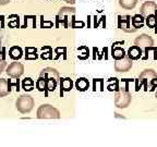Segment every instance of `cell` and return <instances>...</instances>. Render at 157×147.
<instances>
[{"instance_id": "8fae6325", "label": "cell", "mask_w": 157, "mask_h": 147, "mask_svg": "<svg viewBox=\"0 0 157 147\" xmlns=\"http://www.w3.org/2000/svg\"><path fill=\"white\" fill-rule=\"evenodd\" d=\"M127 55L130 57L132 60H139V59L142 57V48L139 47V46H136V45H134V46H132V47L129 48Z\"/></svg>"}, {"instance_id": "30bf717a", "label": "cell", "mask_w": 157, "mask_h": 147, "mask_svg": "<svg viewBox=\"0 0 157 147\" xmlns=\"http://www.w3.org/2000/svg\"><path fill=\"white\" fill-rule=\"evenodd\" d=\"M141 14L142 15H151V14H156L157 15V5L154 1H146L142 5L141 7Z\"/></svg>"}, {"instance_id": "484cf974", "label": "cell", "mask_w": 157, "mask_h": 147, "mask_svg": "<svg viewBox=\"0 0 157 147\" xmlns=\"http://www.w3.org/2000/svg\"><path fill=\"white\" fill-rule=\"evenodd\" d=\"M155 96H156V99H157V92H156V94H155Z\"/></svg>"}, {"instance_id": "277c9868", "label": "cell", "mask_w": 157, "mask_h": 147, "mask_svg": "<svg viewBox=\"0 0 157 147\" xmlns=\"http://www.w3.org/2000/svg\"><path fill=\"white\" fill-rule=\"evenodd\" d=\"M15 105H17V109L21 113H29L34 107V99L29 95H22L17 98Z\"/></svg>"}, {"instance_id": "5bb4252c", "label": "cell", "mask_w": 157, "mask_h": 147, "mask_svg": "<svg viewBox=\"0 0 157 147\" xmlns=\"http://www.w3.org/2000/svg\"><path fill=\"white\" fill-rule=\"evenodd\" d=\"M88 86H90V83H88V81L86 80V78L84 77H81L78 78V81L75 82V87L78 91L80 92H85L87 91Z\"/></svg>"}, {"instance_id": "e0dca14e", "label": "cell", "mask_w": 157, "mask_h": 147, "mask_svg": "<svg viewBox=\"0 0 157 147\" xmlns=\"http://www.w3.org/2000/svg\"><path fill=\"white\" fill-rule=\"evenodd\" d=\"M137 0H119V5L125 10H131L136 6Z\"/></svg>"}, {"instance_id": "603a6c76", "label": "cell", "mask_w": 157, "mask_h": 147, "mask_svg": "<svg viewBox=\"0 0 157 147\" xmlns=\"http://www.w3.org/2000/svg\"><path fill=\"white\" fill-rule=\"evenodd\" d=\"M5 68H6V61L5 60H0V73L5 70Z\"/></svg>"}, {"instance_id": "2e32d148", "label": "cell", "mask_w": 157, "mask_h": 147, "mask_svg": "<svg viewBox=\"0 0 157 147\" xmlns=\"http://www.w3.org/2000/svg\"><path fill=\"white\" fill-rule=\"evenodd\" d=\"M125 51L123 50V48L121 47H113V50H111V56L115 60H119L122 57L125 56Z\"/></svg>"}, {"instance_id": "7c38bea8", "label": "cell", "mask_w": 157, "mask_h": 147, "mask_svg": "<svg viewBox=\"0 0 157 147\" xmlns=\"http://www.w3.org/2000/svg\"><path fill=\"white\" fill-rule=\"evenodd\" d=\"M131 22H132V26L134 27L135 29H137V28L143 27V25H144V23H145V19L143 17L142 14H135L134 17H132V20H131Z\"/></svg>"}, {"instance_id": "9a60e30c", "label": "cell", "mask_w": 157, "mask_h": 147, "mask_svg": "<svg viewBox=\"0 0 157 147\" xmlns=\"http://www.w3.org/2000/svg\"><path fill=\"white\" fill-rule=\"evenodd\" d=\"M73 87V82H72L71 78H63L62 81H60V88H61L63 92H70Z\"/></svg>"}, {"instance_id": "8992f818", "label": "cell", "mask_w": 157, "mask_h": 147, "mask_svg": "<svg viewBox=\"0 0 157 147\" xmlns=\"http://www.w3.org/2000/svg\"><path fill=\"white\" fill-rule=\"evenodd\" d=\"M134 45L141 47V48H145L147 50L148 48L153 47L154 45V39L147 34H142L140 36H137L134 40Z\"/></svg>"}, {"instance_id": "52a82bcc", "label": "cell", "mask_w": 157, "mask_h": 147, "mask_svg": "<svg viewBox=\"0 0 157 147\" xmlns=\"http://www.w3.org/2000/svg\"><path fill=\"white\" fill-rule=\"evenodd\" d=\"M155 78H157L156 72H155L154 70H152V69H146V70H144V71L140 74V78H139V80L141 81V83L144 84L145 89H146L148 82H151V83L153 84V81H154Z\"/></svg>"}, {"instance_id": "d6986e66", "label": "cell", "mask_w": 157, "mask_h": 147, "mask_svg": "<svg viewBox=\"0 0 157 147\" xmlns=\"http://www.w3.org/2000/svg\"><path fill=\"white\" fill-rule=\"evenodd\" d=\"M22 87L25 92H31L34 88V81L31 77L24 78L22 82Z\"/></svg>"}, {"instance_id": "4fadbf2b", "label": "cell", "mask_w": 157, "mask_h": 147, "mask_svg": "<svg viewBox=\"0 0 157 147\" xmlns=\"http://www.w3.org/2000/svg\"><path fill=\"white\" fill-rule=\"evenodd\" d=\"M22 55H23L22 49L17 46L11 47V49H10V51H9V56L11 57V59H13V60H19V59H21Z\"/></svg>"}, {"instance_id": "ba28073f", "label": "cell", "mask_w": 157, "mask_h": 147, "mask_svg": "<svg viewBox=\"0 0 157 147\" xmlns=\"http://www.w3.org/2000/svg\"><path fill=\"white\" fill-rule=\"evenodd\" d=\"M23 72H24V66L20 62H13L7 69V74L12 77H19L22 75Z\"/></svg>"}, {"instance_id": "3957f363", "label": "cell", "mask_w": 157, "mask_h": 147, "mask_svg": "<svg viewBox=\"0 0 157 147\" xmlns=\"http://www.w3.org/2000/svg\"><path fill=\"white\" fill-rule=\"evenodd\" d=\"M131 100H132V96L129 92L124 91V89H119L117 93L115 94V105L117 108H120V109H123V108L129 107V105L131 104Z\"/></svg>"}, {"instance_id": "4316f807", "label": "cell", "mask_w": 157, "mask_h": 147, "mask_svg": "<svg viewBox=\"0 0 157 147\" xmlns=\"http://www.w3.org/2000/svg\"><path fill=\"white\" fill-rule=\"evenodd\" d=\"M156 26H157V24H156Z\"/></svg>"}, {"instance_id": "d4e9b609", "label": "cell", "mask_w": 157, "mask_h": 147, "mask_svg": "<svg viewBox=\"0 0 157 147\" xmlns=\"http://www.w3.org/2000/svg\"><path fill=\"white\" fill-rule=\"evenodd\" d=\"M64 1H67L68 3H74V0H64Z\"/></svg>"}, {"instance_id": "5b68a950", "label": "cell", "mask_w": 157, "mask_h": 147, "mask_svg": "<svg viewBox=\"0 0 157 147\" xmlns=\"http://www.w3.org/2000/svg\"><path fill=\"white\" fill-rule=\"evenodd\" d=\"M132 68V59L130 57L125 55L119 60H116L115 62V70L119 73H125L129 72Z\"/></svg>"}, {"instance_id": "ac0fdd59", "label": "cell", "mask_w": 157, "mask_h": 147, "mask_svg": "<svg viewBox=\"0 0 157 147\" xmlns=\"http://www.w3.org/2000/svg\"><path fill=\"white\" fill-rule=\"evenodd\" d=\"M10 93L9 86H8V81L5 78H0V97L8 95Z\"/></svg>"}, {"instance_id": "6da1fadb", "label": "cell", "mask_w": 157, "mask_h": 147, "mask_svg": "<svg viewBox=\"0 0 157 147\" xmlns=\"http://www.w3.org/2000/svg\"><path fill=\"white\" fill-rule=\"evenodd\" d=\"M40 77L44 78L45 81V92H54L56 89L57 85L59 83L60 76L57 70L52 68H45L40 72Z\"/></svg>"}, {"instance_id": "44dd1931", "label": "cell", "mask_w": 157, "mask_h": 147, "mask_svg": "<svg viewBox=\"0 0 157 147\" xmlns=\"http://www.w3.org/2000/svg\"><path fill=\"white\" fill-rule=\"evenodd\" d=\"M25 51H26V54H25V58L29 59V60H33V59L37 58L36 49L33 48V47H27Z\"/></svg>"}, {"instance_id": "7a4b0ae2", "label": "cell", "mask_w": 157, "mask_h": 147, "mask_svg": "<svg viewBox=\"0 0 157 147\" xmlns=\"http://www.w3.org/2000/svg\"><path fill=\"white\" fill-rule=\"evenodd\" d=\"M37 118L39 119H59L60 112L58 109L50 105H43L37 110Z\"/></svg>"}, {"instance_id": "7402d4cb", "label": "cell", "mask_w": 157, "mask_h": 147, "mask_svg": "<svg viewBox=\"0 0 157 147\" xmlns=\"http://www.w3.org/2000/svg\"><path fill=\"white\" fill-rule=\"evenodd\" d=\"M36 88L38 89L39 92H44L45 91V81H44V78L40 77V76H39V78L37 80V82H36Z\"/></svg>"}, {"instance_id": "ffe728a7", "label": "cell", "mask_w": 157, "mask_h": 147, "mask_svg": "<svg viewBox=\"0 0 157 147\" xmlns=\"http://www.w3.org/2000/svg\"><path fill=\"white\" fill-rule=\"evenodd\" d=\"M145 22H146L147 26L151 27V28H154L156 27L157 24V15L156 14H151V15H147L146 20H145Z\"/></svg>"}, {"instance_id": "9c48e42d", "label": "cell", "mask_w": 157, "mask_h": 147, "mask_svg": "<svg viewBox=\"0 0 157 147\" xmlns=\"http://www.w3.org/2000/svg\"><path fill=\"white\" fill-rule=\"evenodd\" d=\"M118 22H119V28L122 29L123 32H127V33H133L135 32L136 29L135 28H132L131 27V17L129 15H119L118 17Z\"/></svg>"}, {"instance_id": "cb8c5ba5", "label": "cell", "mask_w": 157, "mask_h": 147, "mask_svg": "<svg viewBox=\"0 0 157 147\" xmlns=\"http://www.w3.org/2000/svg\"><path fill=\"white\" fill-rule=\"evenodd\" d=\"M10 0H0V5H7V3H9Z\"/></svg>"}]
</instances>
